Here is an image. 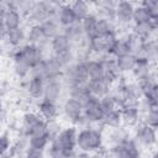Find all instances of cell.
Here are the masks:
<instances>
[{
  "label": "cell",
  "instance_id": "8",
  "mask_svg": "<svg viewBox=\"0 0 158 158\" xmlns=\"http://www.w3.org/2000/svg\"><path fill=\"white\" fill-rule=\"evenodd\" d=\"M133 10H135V6H133L132 2H130V1H120L115 6V17L121 23H128L130 21H132Z\"/></svg>",
  "mask_w": 158,
  "mask_h": 158
},
{
  "label": "cell",
  "instance_id": "13",
  "mask_svg": "<svg viewBox=\"0 0 158 158\" xmlns=\"http://www.w3.org/2000/svg\"><path fill=\"white\" fill-rule=\"evenodd\" d=\"M96 25H98V19L94 15L89 14L84 20H81V30L90 40H94L96 36Z\"/></svg>",
  "mask_w": 158,
  "mask_h": 158
},
{
  "label": "cell",
  "instance_id": "26",
  "mask_svg": "<svg viewBox=\"0 0 158 158\" xmlns=\"http://www.w3.org/2000/svg\"><path fill=\"white\" fill-rule=\"evenodd\" d=\"M121 118L126 123L133 125L137 121V118H138V111H137V109L133 107V106H126L125 110H123V112L121 114Z\"/></svg>",
  "mask_w": 158,
  "mask_h": 158
},
{
  "label": "cell",
  "instance_id": "18",
  "mask_svg": "<svg viewBox=\"0 0 158 158\" xmlns=\"http://www.w3.org/2000/svg\"><path fill=\"white\" fill-rule=\"evenodd\" d=\"M44 91V83L43 79L40 77H33L28 84V93L33 98H41Z\"/></svg>",
  "mask_w": 158,
  "mask_h": 158
},
{
  "label": "cell",
  "instance_id": "6",
  "mask_svg": "<svg viewBox=\"0 0 158 158\" xmlns=\"http://www.w3.org/2000/svg\"><path fill=\"white\" fill-rule=\"evenodd\" d=\"M23 59L25 62L30 65V68H35L36 65H38L42 62V54L38 47L33 46V44H28L25 46L20 52H17Z\"/></svg>",
  "mask_w": 158,
  "mask_h": 158
},
{
  "label": "cell",
  "instance_id": "21",
  "mask_svg": "<svg viewBox=\"0 0 158 158\" xmlns=\"http://www.w3.org/2000/svg\"><path fill=\"white\" fill-rule=\"evenodd\" d=\"M72 7V11L77 19V21H80V20H84L88 15H89V7H88V4L84 2V1H75L70 5Z\"/></svg>",
  "mask_w": 158,
  "mask_h": 158
},
{
  "label": "cell",
  "instance_id": "11",
  "mask_svg": "<svg viewBox=\"0 0 158 158\" xmlns=\"http://www.w3.org/2000/svg\"><path fill=\"white\" fill-rule=\"evenodd\" d=\"M88 89H89V93L91 96L99 99V98H102L106 95L107 93V89H109V81L106 79H99V80H94V81H89V85H88Z\"/></svg>",
  "mask_w": 158,
  "mask_h": 158
},
{
  "label": "cell",
  "instance_id": "14",
  "mask_svg": "<svg viewBox=\"0 0 158 158\" xmlns=\"http://www.w3.org/2000/svg\"><path fill=\"white\" fill-rule=\"evenodd\" d=\"M52 48L56 54H60L70 51V41L65 35H57L52 40Z\"/></svg>",
  "mask_w": 158,
  "mask_h": 158
},
{
  "label": "cell",
  "instance_id": "28",
  "mask_svg": "<svg viewBox=\"0 0 158 158\" xmlns=\"http://www.w3.org/2000/svg\"><path fill=\"white\" fill-rule=\"evenodd\" d=\"M30 70V65L25 62V59L19 54L16 53L15 56V72L17 73V75L20 77H25Z\"/></svg>",
  "mask_w": 158,
  "mask_h": 158
},
{
  "label": "cell",
  "instance_id": "32",
  "mask_svg": "<svg viewBox=\"0 0 158 158\" xmlns=\"http://www.w3.org/2000/svg\"><path fill=\"white\" fill-rule=\"evenodd\" d=\"M100 106H101V109H102V111H104V114H105V112L116 110V106H117V105H116V101H115L114 96H107V95H105V96H102L101 100H100Z\"/></svg>",
  "mask_w": 158,
  "mask_h": 158
},
{
  "label": "cell",
  "instance_id": "12",
  "mask_svg": "<svg viewBox=\"0 0 158 158\" xmlns=\"http://www.w3.org/2000/svg\"><path fill=\"white\" fill-rule=\"evenodd\" d=\"M116 67L118 70H133L135 65H136V60H137V57H135L132 53H126V54H122V56H118L116 57Z\"/></svg>",
  "mask_w": 158,
  "mask_h": 158
},
{
  "label": "cell",
  "instance_id": "42",
  "mask_svg": "<svg viewBox=\"0 0 158 158\" xmlns=\"http://www.w3.org/2000/svg\"><path fill=\"white\" fill-rule=\"evenodd\" d=\"M0 158H11V157L7 156V154H2V156H0Z\"/></svg>",
  "mask_w": 158,
  "mask_h": 158
},
{
  "label": "cell",
  "instance_id": "31",
  "mask_svg": "<svg viewBox=\"0 0 158 158\" xmlns=\"http://www.w3.org/2000/svg\"><path fill=\"white\" fill-rule=\"evenodd\" d=\"M44 35H43V31L41 28V25H36L33 26L31 30H30V33H28V41L31 43H37V42H41L43 41Z\"/></svg>",
  "mask_w": 158,
  "mask_h": 158
},
{
  "label": "cell",
  "instance_id": "17",
  "mask_svg": "<svg viewBox=\"0 0 158 158\" xmlns=\"http://www.w3.org/2000/svg\"><path fill=\"white\" fill-rule=\"evenodd\" d=\"M20 21H21V20H20V14H19L17 10L14 9V7H12V9L4 16V19H2V23H4V26H5V28H6L7 31L20 27Z\"/></svg>",
  "mask_w": 158,
  "mask_h": 158
},
{
  "label": "cell",
  "instance_id": "20",
  "mask_svg": "<svg viewBox=\"0 0 158 158\" xmlns=\"http://www.w3.org/2000/svg\"><path fill=\"white\" fill-rule=\"evenodd\" d=\"M132 20L135 21V23H136V26H137V25H144V23H148V22H151V21L154 20V19H152V17L148 15L147 10L141 5V6L135 7Z\"/></svg>",
  "mask_w": 158,
  "mask_h": 158
},
{
  "label": "cell",
  "instance_id": "43",
  "mask_svg": "<svg viewBox=\"0 0 158 158\" xmlns=\"http://www.w3.org/2000/svg\"><path fill=\"white\" fill-rule=\"evenodd\" d=\"M0 114H1V101H0Z\"/></svg>",
  "mask_w": 158,
  "mask_h": 158
},
{
  "label": "cell",
  "instance_id": "7",
  "mask_svg": "<svg viewBox=\"0 0 158 158\" xmlns=\"http://www.w3.org/2000/svg\"><path fill=\"white\" fill-rule=\"evenodd\" d=\"M54 7L52 4L49 2H35L31 7H30V14L32 16V19L37 20V21H46L53 12H54Z\"/></svg>",
  "mask_w": 158,
  "mask_h": 158
},
{
  "label": "cell",
  "instance_id": "1",
  "mask_svg": "<svg viewBox=\"0 0 158 158\" xmlns=\"http://www.w3.org/2000/svg\"><path fill=\"white\" fill-rule=\"evenodd\" d=\"M53 144H56L68 158L72 154V152L77 144V135H75L74 128H67V130L62 131L60 133H58Z\"/></svg>",
  "mask_w": 158,
  "mask_h": 158
},
{
  "label": "cell",
  "instance_id": "36",
  "mask_svg": "<svg viewBox=\"0 0 158 158\" xmlns=\"http://www.w3.org/2000/svg\"><path fill=\"white\" fill-rule=\"evenodd\" d=\"M111 156H112V158H126V149H125L123 143L114 147Z\"/></svg>",
  "mask_w": 158,
  "mask_h": 158
},
{
  "label": "cell",
  "instance_id": "9",
  "mask_svg": "<svg viewBox=\"0 0 158 158\" xmlns=\"http://www.w3.org/2000/svg\"><path fill=\"white\" fill-rule=\"evenodd\" d=\"M64 112L72 121H78L83 114V104L74 99H69L64 104Z\"/></svg>",
  "mask_w": 158,
  "mask_h": 158
},
{
  "label": "cell",
  "instance_id": "22",
  "mask_svg": "<svg viewBox=\"0 0 158 158\" xmlns=\"http://www.w3.org/2000/svg\"><path fill=\"white\" fill-rule=\"evenodd\" d=\"M90 93H89V89L88 86L85 85H75L73 86V90H72V99L84 104L89 98H90Z\"/></svg>",
  "mask_w": 158,
  "mask_h": 158
},
{
  "label": "cell",
  "instance_id": "2",
  "mask_svg": "<svg viewBox=\"0 0 158 158\" xmlns=\"http://www.w3.org/2000/svg\"><path fill=\"white\" fill-rule=\"evenodd\" d=\"M77 144L83 151H93L101 146V136L94 130H84L77 136Z\"/></svg>",
  "mask_w": 158,
  "mask_h": 158
},
{
  "label": "cell",
  "instance_id": "39",
  "mask_svg": "<svg viewBox=\"0 0 158 158\" xmlns=\"http://www.w3.org/2000/svg\"><path fill=\"white\" fill-rule=\"evenodd\" d=\"M26 158H43V154H42V151H40V149L30 148V149L27 151Z\"/></svg>",
  "mask_w": 158,
  "mask_h": 158
},
{
  "label": "cell",
  "instance_id": "23",
  "mask_svg": "<svg viewBox=\"0 0 158 158\" xmlns=\"http://www.w3.org/2000/svg\"><path fill=\"white\" fill-rule=\"evenodd\" d=\"M41 28H42L46 38H54L58 35V26L51 19H47L46 21H43L41 23Z\"/></svg>",
  "mask_w": 158,
  "mask_h": 158
},
{
  "label": "cell",
  "instance_id": "29",
  "mask_svg": "<svg viewBox=\"0 0 158 158\" xmlns=\"http://www.w3.org/2000/svg\"><path fill=\"white\" fill-rule=\"evenodd\" d=\"M102 120H104L105 123L109 125V126H118L120 122L122 121V118H121V112H118L117 110H112V111L105 112Z\"/></svg>",
  "mask_w": 158,
  "mask_h": 158
},
{
  "label": "cell",
  "instance_id": "38",
  "mask_svg": "<svg viewBox=\"0 0 158 158\" xmlns=\"http://www.w3.org/2000/svg\"><path fill=\"white\" fill-rule=\"evenodd\" d=\"M51 156L52 158H67L65 154L56 146V144H52V148H51Z\"/></svg>",
  "mask_w": 158,
  "mask_h": 158
},
{
  "label": "cell",
  "instance_id": "24",
  "mask_svg": "<svg viewBox=\"0 0 158 158\" xmlns=\"http://www.w3.org/2000/svg\"><path fill=\"white\" fill-rule=\"evenodd\" d=\"M40 111L46 118H53L56 116V114H57V107H56L53 101H49V100L44 99L40 104Z\"/></svg>",
  "mask_w": 158,
  "mask_h": 158
},
{
  "label": "cell",
  "instance_id": "25",
  "mask_svg": "<svg viewBox=\"0 0 158 158\" xmlns=\"http://www.w3.org/2000/svg\"><path fill=\"white\" fill-rule=\"evenodd\" d=\"M31 139H30V146L31 148H35V149H40L42 151L47 142H48V135L47 133H42V135H33V136H30Z\"/></svg>",
  "mask_w": 158,
  "mask_h": 158
},
{
  "label": "cell",
  "instance_id": "37",
  "mask_svg": "<svg viewBox=\"0 0 158 158\" xmlns=\"http://www.w3.org/2000/svg\"><path fill=\"white\" fill-rule=\"evenodd\" d=\"M9 146H10V139H9V136L6 133L1 135L0 136V156L5 154L6 151L9 149Z\"/></svg>",
  "mask_w": 158,
  "mask_h": 158
},
{
  "label": "cell",
  "instance_id": "16",
  "mask_svg": "<svg viewBox=\"0 0 158 158\" xmlns=\"http://www.w3.org/2000/svg\"><path fill=\"white\" fill-rule=\"evenodd\" d=\"M58 19H59V22H60L63 26H65V27L73 25V23L77 21V19H75V16H74V14H73V11H72L70 5H63V6L59 7Z\"/></svg>",
  "mask_w": 158,
  "mask_h": 158
},
{
  "label": "cell",
  "instance_id": "19",
  "mask_svg": "<svg viewBox=\"0 0 158 158\" xmlns=\"http://www.w3.org/2000/svg\"><path fill=\"white\" fill-rule=\"evenodd\" d=\"M59 91H60V86H59V84H58L56 80H48V83L44 85L43 95H44L46 100L54 101V100L58 98Z\"/></svg>",
  "mask_w": 158,
  "mask_h": 158
},
{
  "label": "cell",
  "instance_id": "40",
  "mask_svg": "<svg viewBox=\"0 0 158 158\" xmlns=\"http://www.w3.org/2000/svg\"><path fill=\"white\" fill-rule=\"evenodd\" d=\"M11 5L6 2H0V19H4V16L11 10Z\"/></svg>",
  "mask_w": 158,
  "mask_h": 158
},
{
  "label": "cell",
  "instance_id": "3",
  "mask_svg": "<svg viewBox=\"0 0 158 158\" xmlns=\"http://www.w3.org/2000/svg\"><path fill=\"white\" fill-rule=\"evenodd\" d=\"M23 131L27 136L42 135L47 133V126L36 114L28 112L23 116Z\"/></svg>",
  "mask_w": 158,
  "mask_h": 158
},
{
  "label": "cell",
  "instance_id": "34",
  "mask_svg": "<svg viewBox=\"0 0 158 158\" xmlns=\"http://www.w3.org/2000/svg\"><path fill=\"white\" fill-rule=\"evenodd\" d=\"M81 32H83L81 25L78 21H75L73 25H70V26L67 27V33H64V35L70 40V38H78V37H80Z\"/></svg>",
  "mask_w": 158,
  "mask_h": 158
},
{
  "label": "cell",
  "instance_id": "15",
  "mask_svg": "<svg viewBox=\"0 0 158 158\" xmlns=\"http://www.w3.org/2000/svg\"><path fill=\"white\" fill-rule=\"evenodd\" d=\"M86 70H88V79L89 81L99 80L104 78V68L100 62H89L86 63Z\"/></svg>",
  "mask_w": 158,
  "mask_h": 158
},
{
  "label": "cell",
  "instance_id": "41",
  "mask_svg": "<svg viewBox=\"0 0 158 158\" xmlns=\"http://www.w3.org/2000/svg\"><path fill=\"white\" fill-rule=\"evenodd\" d=\"M6 33H7V30L5 28V26H4L2 21H1V22H0V41L6 36Z\"/></svg>",
  "mask_w": 158,
  "mask_h": 158
},
{
  "label": "cell",
  "instance_id": "33",
  "mask_svg": "<svg viewBox=\"0 0 158 158\" xmlns=\"http://www.w3.org/2000/svg\"><path fill=\"white\" fill-rule=\"evenodd\" d=\"M142 6L147 10L148 15L152 19H154V20L158 19V1H156V0H148V1L142 2Z\"/></svg>",
  "mask_w": 158,
  "mask_h": 158
},
{
  "label": "cell",
  "instance_id": "35",
  "mask_svg": "<svg viewBox=\"0 0 158 158\" xmlns=\"http://www.w3.org/2000/svg\"><path fill=\"white\" fill-rule=\"evenodd\" d=\"M147 125L156 128L158 125V110L157 107H149L148 115H147Z\"/></svg>",
  "mask_w": 158,
  "mask_h": 158
},
{
  "label": "cell",
  "instance_id": "5",
  "mask_svg": "<svg viewBox=\"0 0 158 158\" xmlns=\"http://www.w3.org/2000/svg\"><path fill=\"white\" fill-rule=\"evenodd\" d=\"M83 111L90 121H100L104 117V111L100 106V101L94 96H90L83 104Z\"/></svg>",
  "mask_w": 158,
  "mask_h": 158
},
{
  "label": "cell",
  "instance_id": "44",
  "mask_svg": "<svg viewBox=\"0 0 158 158\" xmlns=\"http://www.w3.org/2000/svg\"><path fill=\"white\" fill-rule=\"evenodd\" d=\"M153 158H156V157H153Z\"/></svg>",
  "mask_w": 158,
  "mask_h": 158
},
{
  "label": "cell",
  "instance_id": "27",
  "mask_svg": "<svg viewBox=\"0 0 158 158\" xmlns=\"http://www.w3.org/2000/svg\"><path fill=\"white\" fill-rule=\"evenodd\" d=\"M6 37H7V40H9V42H10L11 44L17 46V44H20V43L23 41L25 33H23V31H22L20 27H17V28H14V30L7 31Z\"/></svg>",
  "mask_w": 158,
  "mask_h": 158
},
{
  "label": "cell",
  "instance_id": "4",
  "mask_svg": "<svg viewBox=\"0 0 158 158\" xmlns=\"http://www.w3.org/2000/svg\"><path fill=\"white\" fill-rule=\"evenodd\" d=\"M67 78H68V81H70V84L73 86H75V85H85V83L89 80L88 79L86 64L79 63V64H75V65L68 68Z\"/></svg>",
  "mask_w": 158,
  "mask_h": 158
},
{
  "label": "cell",
  "instance_id": "30",
  "mask_svg": "<svg viewBox=\"0 0 158 158\" xmlns=\"http://www.w3.org/2000/svg\"><path fill=\"white\" fill-rule=\"evenodd\" d=\"M109 33H112L111 30V25L106 19H98V25H96V36L95 37H101V36H106Z\"/></svg>",
  "mask_w": 158,
  "mask_h": 158
},
{
  "label": "cell",
  "instance_id": "10",
  "mask_svg": "<svg viewBox=\"0 0 158 158\" xmlns=\"http://www.w3.org/2000/svg\"><path fill=\"white\" fill-rule=\"evenodd\" d=\"M137 138L141 143L146 144V146H152L156 143L157 141V136H156V128L148 126V125H143L142 127H139V130L137 131Z\"/></svg>",
  "mask_w": 158,
  "mask_h": 158
}]
</instances>
